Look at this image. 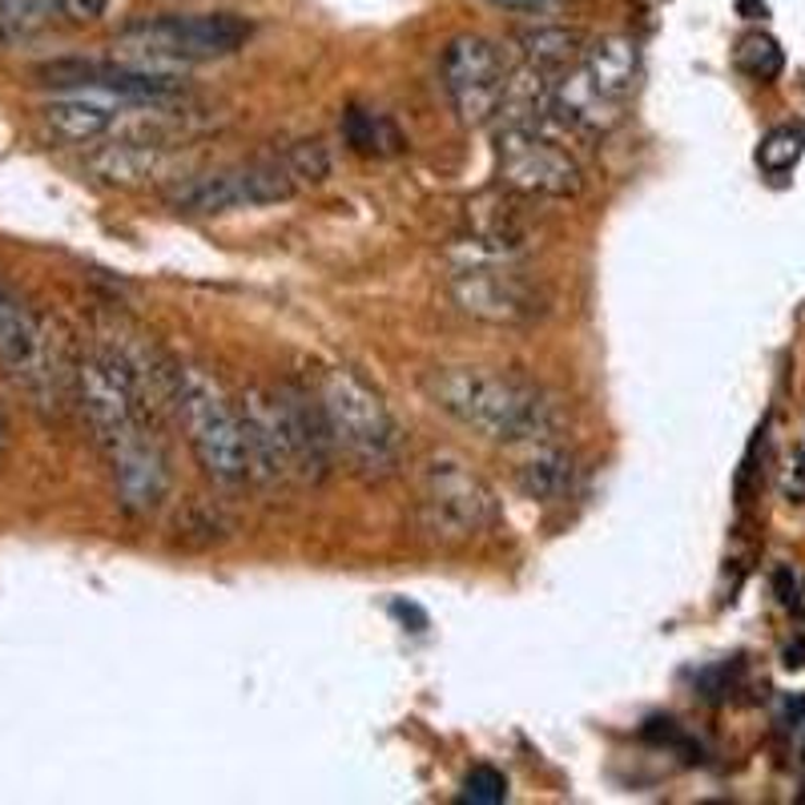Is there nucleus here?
Wrapping results in <instances>:
<instances>
[{
    "instance_id": "obj_7",
    "label": "nucleus",
    "mask_w": 805,
    "mask_h": 805,
    "mask_svg": "<svg viewBox=\"0 0 805 805\" xmlns=\"http://www.w3.org/2000/svg\"><path fill=\"white\" fill-rule=\"evenodd\" d=\"M415 520L427 540L463 548L500 528V500L484 476L455 451H436L423 460Z\"/></svg>"
},
{
    "instance_id": "obj_6",
    "label": "nucleus",
    "mask_w": 805,
    "mask_h": 805,
    "mask_svg": "<svg viewBox=\"0 0 805 805\" xmlns=\"http://www.w3.org/2000/svg\"><path fill=\"white\" fill-rule=\"evenodd\" d=\"M636 73H641L636 40L600 37L584 45L581 61L556 77L548 118L560 130L608 133L624 118V106L636 89Z\"/></svg>"
},
{
    "instance_id": "obj_8",
    "label": "nucleus",
    "mask_w": 805,
    "mask_h": 805,
    "mask_svg": "<svg viewBox=\"0 0 805 805\" xmlns=\"http://www.w3.org/2000/svg\"><path fill=\"white\" fill-rule=\"evenodd\" d=\"M254 25L239 13H158L137 16L118 33L130 61L146 65H206L246 49Z\"/></svg>"
},
{
    "instance_id": "obj_5",
    "label": "nucleus",
    "mask_w": 805,
    "mask_h": 805,
    "mask_svg": "<svg viewBox=\"0 0 805 805\" xmlns=\"http://www.w3.org/2000/svg\"><path fill=\"white\" fill-rule=\"evenodd\" d=\"M173 419L182 423L185 443L214 484L239 488L251 479L239 399L225 395V387L198 363H173Z\"/></svg>"
},
{
    "instance_id": "obj_23",
    "label": "nucleus",
    "mask_w": 805,
    "mask_h": 805,
    "mask_svg": "<svg viewBox=\"0 0 805 805\" xmlns=\"http://www.w3.org/2000/svg\"><path fill=\"white\" fill-rule=\"evenodd\" d=\"M496 9H508V13H548L556 0H488Z\"/></svg>"
},
{
    "instance_id": "obj_24",
    "label": "nucleus",
    "mask_w": 805,
    "mask_h": 805,
    "mask_svg": "<svg viewBox=\"0 0 805 805\" xmlns=\"http://www.w3.org/2000/svg\"><path fill=\"white\" fill-rule=\"evenodd\" d=\"M9 448H13V427H9V411H4V403H0V472H4Z\"/></svg>"
},
{
    "instance_id": "obj_1",
    "label": "nucleus",
    "mask_w": 805,
    "mask_h": 805,
    "mask_svg": "<svg viewBox=\"0 0 805 805\" xmlns=\"http://www.w3.org/2000/svg\"><path fill=\"white\" fill-rule=\"evenodd\" d=\"M73 395L109 463L121 512L154 515L173 484L170 455L161 443V415L106 346H93L77 358Z\"/></svg>"
},
{
    "instance_id": "obj_14",
    "label": "nucleus",
    "mask_w": 805,
    "mask_h": 805,
    "mask_svg": "<svg viewBox=\"0 0 805 805\" xmlns=\"http://www.w3.org/2000/svg\"><path fill=\"white\" fill-rule=\"evenodd\" d=\"M118 0H0V45L57 28H85L113 13Z\"/></svg>"
},
{
    "instance_id": "obj_22",
    "label": "nucleus",
    "mask_w": 805,
    "mask_h": 805,
    "mask_svg": "<svg viewBox=\"0 0 805 805\" xmlns=\"http://www.w3.org/2000/svg\"><path fill=\"white\" fill-rule=\"evenodd\" d=\"M773 584H778V593H781V605L790 608V612H797V581H793V572L790 568H778V576H773Z\"/></svg>"
},
{
    "instance_id": "obj_10",
    "label": "nucleus",
    "mask_w": 805,
    "mask_h": 805,
    "mask_svg": "<svg viewBox=\"0 0 805 805\" xmlns=\"http://www.w3.org/2000/svg\"><path fill=\"white\" fill-rule=\"evenodd\" d=\"M439 73H443V93L463 125H488L500 118L512 65L491 37H479V33L451 37Z\"/></svg>"
},
{
    "instance_id": "obj_4",
    "label": "nucleus",
    "mask_w": 805,
    "mask_h": 805,
    "mask_svg": "<svg viewBox=\"0 0 805 805\" xmlns=\"http://www.w3.org/2000/svg\"><path fill=\"white\" fill-rule=\"evenodd\" d=\"M330 170L322 142H303V146L286 149V154H270V158L239 161L225 170L190 178L170 194V202L182 214H234V210H258V206H278V202L294 198L298 190L322 182Z\"/></svg>"
},
{
    "instance_id": "obj_11",
    "label": "nucleus",
    "mask_w": 805,
    "mask_h": 805,
    "mask_svg": "<svg viewBox=\"0 0 805 805\" xmlns=\"http://www.w3.org/2000/svg\"><path fill=\"white\" fill-rule=\"evenodd\" d=\"M37 81L49 89L65 93H106V97H121L133 106H170L178 97H185V85L166 69H154L146 61H81V57H65V61H49L37 69Z\"/></svg>"
},
{
    "instance_id": "obj_25",
    "label": "nucleus",
    "mask_w": 805,
    "mask_h": 805,
    "mask_svg": "<svg viewBox=\"0 0 805 805\" xmlns=\"http://www.w3.org/2000/svg\"><path fill=\"white\" fill-rule=\"evenodd\" d=\"M737 13H749V21H761V16H769V9L761 0H737Z\"/></svg>"
},
{
    "instance_id": "obj_17",
    "label": "nucleus",
    "mask_w": 805,
    "mask_h": 805,
    "mask_svg": "<svg viewBox=\"0 0 805 805\" xmlns=\"http://www.w3.org/2000/svg\"><path fill=\"white\" fill-rule=\"evenodd\" d=\"M520 61L544 77H560L564 69H572L584 53V33L572 25H532L520 37Z\"/></svg>"
},
{
    "instance_id": "obj_21",
    "label": "nucleus",
    "mask_w": 805,
    "mask_h": 805,
    "mask_svg": "<svg viewBox=\"0 0 805 805\" xmlns=\"http://www.w3.org/2000/svg\"><path fill=\"white\" fill-rule=\"evenodd\" d=\"M463 797L476 805H496L508 802V778L496 766H476L463 778Z\"/></svg>"
},
{
    "instance_id": "obj_18",
    "label": "nucleus",
    "mask_w": 805,
    "mask_h": 805,
    "mask_svg": "<svg viewBox=\"0 0 805 805\" xmlns=\"http://www.w3.org/2000/svg\"><path fill=\"white\" fill-rule=\"evenodd\" d=\"M343 137L346 146L363 154V158H391L403 149V133L383 118V113H370V109H346L343 118Z\"/></svg>"
},
{
    "instance_id": "obj_2",
    "label": "nucleus",
    "mask_w": 805,
    "mask_h": 805,
    "mask_svg": "<svg viewBox=\"0 0 805 805\" xmlns=\"http://www.w3.org/2000/svg\"><path fill=\"white\" fill-rule=\"evenodd\" d=\"M423 391L448 419L500 448H532L560 431L556 399L515 370L439 367L423 379Z\"/></svg>"
},
{
    "instance_id": "obj_13",
    "label": "nucleus",
    "mask_w": 805,
    "mask_h": 805,
    "mask_svg": "<svg viewBox=\"0 0 805 805\" xmlns=\"http://www.w3.org/2000/svg\"><path fill=\"white\" fill-rule=\"evenodd\" d=\"M239 415H242V436H246L251 479H258L266 488L298 479L291 439H286V419H282V403H278V387L251 383L239 395Z\"/></svg>"
},
{
    "instance_id": "obj_26",
    "label": "nucleus",
    "mask_w": 805,
    "mask_h": 805,
    "mask_svg": "<svg viewBox=\"0 0 805 805\" xmlns=\"http://www.w3.org/2000/svg\"><path fill=\"white\" fill-rule=\"evenodd\" d=\"M802 660H805V641H797V645L785 648V664H790V669H797Z\"/></svg>"
},
{
    "instance_id": "obj_20",
    "label": "nucleus",
    "mask_w": 805,
    "mask_h": 805,
    "mask_svg": "<svg viewBox=\"0 0 805 805\" xmlns=\"http://www.w3.org/2000/svg\"><path fill=\"white\" fill-rule=\"evenodd\" d=\"M737 65L741 73H749L753 81H773L785 69V53L781 45L766 33H749V37L737 45Z\"/></svg>"
},
{
    "instance_id": "obj_16",
    "label": "nucleus",
    "mask_w": 805,
    "mask_h": 805,
    "mask_svg": "<svg viewBox=\"0 0 805 805\" xmlns=\"http://www.w3.org/2000/svg\"><path fill=\"white\" fill-rule=\"evenodd\" d=\"M515 479H520V491L528 500L560 503L572 491V484H576V460L556 439H544V443L528 448V460L520 463Z\"/></svg>"
},
{
    "instance_id": "obj_12",
    "label": "nucleus",
    "mask_w": 805,
    "mask_h": 805,
    "mask_svg": "<svg viewBox=\"0 0 805 805\" xmlns=\"http://www.w3.org/2000/svg\"><path fill=\"white\" fill-rule=\"evenodd\" d=\"M448 291L463 315L479 318L488 327H532L548 310L540 286L508 263L463 266L451 275Z\"/></svg>"
},
{
    "instance_id": "obj_9",
    "label": "nucleus",
    "mask_w": 805,
    "mask_h": 805,
    "mask_svg": "<svg viewBox=\"0 0 805 805\" xmlns=\"http://www.w3.org/2000/svg\"><path fill=\"white\" fill-rule=\"evenodd\" d=\"M496 173L503 190L520 198L568 202L584 190L581 158L568 149L564 130L552 118L503 121L496 133Z\"/></svg>"
},
{
    "instance_id": "obj_15",
    "label": "nucleus",
    "mask_w": 805,
    "mask_h": 805,
    "mask_svg": "<svg viewBox=\"0 0 805 805\" xmlns=\"http://www.w3.org/2000/svg\"><path fill=\"white\" fill-rule=\"evenodd\" d=\"M121 106H133V101L106 97V93H69L40 109V118L61 142H97L121 121Z\"/></svg>"
},
{
    "instance_id": "obj_3",
    "label": "nucleus",
    "mask_w": 805,
    "mask_h": 805,
    "mask_svg": "<svg viewBox=\"0 0 805 805\" xmlns=\"http://www.w3.org/2000/svg\"><path fill=\"white\" fill-rule=\"evenodd\" d=\"M315 399L327 419L334 455H343L355 476L379 484L403 467V427L383 403V395L363 383L355 370L322 367Z\"/></svg>"
},
{
    "instance_id": "obj_19",
    "label": "nucleus",
    "mask_w": 805,
    "mask_h": 805,
    "mask_svg": "<svg viewBox=\"0 0 805 805\" xmlns=\"http://www.w3.org/2000/svg\"><path fill=\"white\" fill-rule=\"evenodd\" d=\"M805 154V130L802 125H778L761 137L757 146V166L766 173H790Z\"/></svg>"
}]
</instances>
